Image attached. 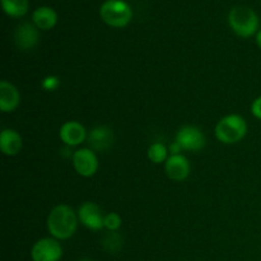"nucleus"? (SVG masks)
<instances>
[{"label":"nucleus","instance_id":"dca6fc26","mask_svg":"<svg viewBox=\"0 0 261 261\" xmlns=\"http://www.w3.org/2000/svg\"><path fill=\"white\" fill-rule=\"evenodd\" d=\"M2 7L8 15L19 18L28 12V0H2Z\"/></svg>","mask_w":261,"mask_h":261},{"label":"nucleus","instance_id":"f3484780","mask_svg":"<svg viewBox=\"0 0 261 261\" xmlns=\"http://www.w3.org/2000/svg\"><path fill=\"white\" fill-rule=\"evenodd\" d=\"M167 154H168V149L166 148L165 144L162 143H154L149 147L148 149V158H149L150 162L153 163H162L165 161H167Z\"/></svg>","mask_w":261,"mask_h":261},{"label":"nucleus","instance_id":"aec40b11","mask_svg":"<svg viewBox=\"0 0 261 261\" xmlns=\"http://www.w3.org/2000/svg\"><path fill=\"white\" fill-rule=\"evenodd\" d=\"M59 86H60V81L56 76H47L42 82V87L47 91H55Z\"/></svg>","mask_w":261,"mask_h":261},{"label":"nucleus","instance_id":"7ed1b4c3","mask_svg":"<svg viewBox=\"0 0 261 261\" xmlns=\"http://www.w3.org/2000/svg\"><path fill=\"white\" fill-rule=\"evenodd\" d=\"M247 124L240 115H228L223 117L216 126V137L224 144H234L245 138Z\"/></svg>","mask_w":261,"mask_h":261},{"label":"nucleus","instance_id":"a211bd4d","mask_svg":"<svg viewBox=\"0 0 261 261\" xmlns=\"http://www.w3.org/2000/svg\"><path fill=\"white\" fill-rule=\"evenodd\" d=\"M121 236H120L119 233H116V232H109V233L103 237V247L107 251H117V250L121 247Z\"/></svg>","mask_w":261,"mask_h":261},{"label":"nucleus","instance_id":"1a4fd4ad","mask_svg":"<svg viewBox=\"0 0 261 261\" xmlns=\"http://www.w3.org/2000/svg\"><path fill=\"white\" fill-rule=\"evenodd\" d=\"M60 139L68 147H75L82 144L87 139L88 134L86 132V127L78 121H68L60 127Z\"/></svg>","mask_w":261,"mask_h":261},{"label":"nucleus","instance_id":"6e6552de","mask_svg":"<svg viewBox=\"0 0 261 261\" xmlns=\"http://www.w3.org/2000/svg\"><path fill=\"white\" fill-rule=\"evenodd\" d=\"M176 142L181 145L184 150H200L205 145V138L200 129L196 126H184L178 130L176 135Z\"/></svg>","mask_w":261,"mask_h":261},{"label":"nucleus","instance_id":"20e7f679","mask_svg":"<svg viewBox=\"0 0 261 261\" xmlns=\"http://www.w3.org/2000/svg\"><path fill=\"white\" fill-rule=\"evenodd\" d=\"M99 15L106 24L121 28L129 24L133 18V10L124 0H106L99 8Z\"/></svg>","mask_w":261,"mask_h":261},{"label":"nucleus","instance_id":"9d476101","mask_svg":"<svg viewBox=\"0 0 261 261\" xmlns=\"http://www.w3.org/2000/svg\"><path fill=\"white\" fill-rule=\"evenodd\" d=\"M14 41L18 48L23 51L32 50L38 42V31L36 25L24 22L17 27L14 32Z\"/></svg>","mask_w":261,"mask_h":261},{"label":"nucleus","instance_id":"0eeeda50","mask_svg":"<svg viewBox=\"0 0 261 261\" xmlns=\"http://www.w3.org/2000/svg\"><path fill=\"white\" fill-rule=\"evenodd\" d=\"M78 218L81 223L92 231H98L105 227V216L102 209L96 203L86 201L81 205L78 211Z\"/></svg>","mask_w":261,"mask_h":261},{"label":"nucleus","instance_id":"b1692460","mask_svg":"<svg viewBox=\"0 0 261 261\" xmlns=\"http://www.w3.org/2000/svg\"><path fill=\"white\" fill-rule=\"evenodd\" d=\"M79 261H89L88 259H82V260H79Z\"/></svg>","mask_w":261,"mask_h":261},{"label":"nucleus","instance_id":"2eb2a0df","mask_svg":"<svg viewBox=\"0 0 261 261\" xmlns=\"http://www.w3.org/2000/svg\"><path fill=\"white\" fill-rule=\"evenodd\" d=\"M33 24L40 30H51L58 22V14L50 7H40L32 14Z\"/></svg>","mask_w":261,"mask_h":261},{"label":"nucleus","instance_id":"ddd939ff","mask_svg":"<svg viewBox=\"0 0 261 261\" xmlns=\"http://www.w3.org/2000/svg\"><path fill=\"white\" fill-rule=\"evenodd\" d=\"M20 96L18 89L8 81L0 82V110L12 112L19 106Z\"/></svg>","mask_w":261,"mask_h":261},{"label":"nucleus","instance_id":"5701e85b","mask_svg":"<svg viewBox=\"0 0 261 261\" xmlns=\"http://www.w3.org/2000/svg\"><path fill=\"white\" fill-rule=\"evenodd\" d=\"M256 43H257V46L261 48V30L256 33Z\"/></svg>","mask_w":261,"mask_h":261},{"label":"nucleus","instance_id":"423d86ee","mask_svg":"<svg viewBox=\"0 0 261 261\" xmlns=\"http://www.w3.org/2000/svg\"><path fill=\"white\" fill-rule=\"evenodd\" d=\"M73 166L76 172L83 177H91L97 172L98 160L96 153L89 148H82L73 153Z\"/></svg>","mask_w":261,"mask_h":261},{"label":"nucleus","instance_id":"f03ea898","mask_svg":"<svg viewBox=\"0 0 261 261\" xmlns=\"http://www.w3.org/2000/svg\"><path fill=\"white\" fill-rule=\"evenodd\" d=\"M228 22L233 32L241 37H251L259 32V18L251 8L234 7L229 12Z\"/></svg>","mask_w":261,"mask_h":261},{"label":"nucleus","instance_id":"4be33fe9","mask_svg":"<svg viewBox=\"0 0 261 261\" xmlns=\"http://www.w3.org/2000/svg\"><path fill=\"white\" fill-rule=\"evenodd\" d=\"M181 150H182V148H181V145L178 144L177 142H175V143H173V144H171L170 152L172 153V155L173 154H180Z\"/></svg>","mask_w":261,"mask_h":261},{"label":"nucleus","instance_id":"39448f33","mask_svg":"<svg viewBox=\"0 0 261 261\" xmlns=\"http://www.w3.org/2000/svg\"><path fill=\"white\" fill-rule=\"evenodd\" d=\"M61 256L63 249L55 239L38 240L31 250V257L33 261H59Z\"/></svg>","mask_w":261,"mask_h":261},{"label":"nucleus","instance_id":"9b49d317","mask_svg":"<svg viewBox=\"0 0 261 261\" xmlns=\"http://www.w3.org/2000/svg\"><path fill=\"white\" fill-rule=\"evenodd\" d=\"M87 142H88L89 147L92 150H106L114 143V133L109 126L105 125H99V126L93 127L89 132L88 137H87Z\"/></svg>","mask_w":261,"mask_h":261},{"label":"nucleus","instance_id":"412c9836","mask_svg":"<svg viewBox=\"0 0 261 261\" xmlns=\"http://www.w3.org/2000/svg\"><path fill=\"white\" fill-rule=\"evenodd\" d=\"M251 112L256 119L261 120V96L257 97L251 105Z\"/></svg>","mask_w":261,"mask_h":261},{"label":"nucleus","instance_id":"f8f14e48","mask_svg":"<svg viewBox=\"0 0 261 261\" xmlns=\"http://www.w3.org/2000/svg\"><path fill=\"white\" fill-rule=\"evenodd\" d=\"M166 173L173 181H184L190 173V165L185 155L173 154L166 161Z\"/></svg>","mask_w":261,"mask_h":261},{"label":"nucleus","instance_id":"6ab92c4d","mask_svg":"<svg viewBox=\"0 0 261 261\" xmlns=\"http://www.w3.org/2000/svg\"><path fill=\"white\" fill-rule=\"evenodd\" d=\"M121 217L117 213H109L107 216H105V228L109 229L110 232H116L121 227Z\"/></svg>","mask_w":261,"mask_h":261},{"label":"nucleus","instance_id":"f257e3e1","mask_svg":"<svg viewBox=\"0 0 261 261\" xmlns=\"http://www.w3.org/2000/svg\"><path fill=\"white\" fill-rule=\"evenodd\" d=\"M78 216L68 205L55 206L47 217V229L56 240H68L75 233L78 227Z\"/></svg>","mask_w":261,"mask_h":261},{"label":"nucleus","instance_id":"4468645a","mask_svg":"<svg viewBox=\"0 0 261 261\" xmlns=\"http://www.w3.org/2000/svg\"><path fill=\"white\" fill-rule=\"evenodd\" d=\"M22 138L15 130L5 129L0 134V149L5 155H17L22 149Z\"/></svg>","mask_w":261,"mask_h":261}]
</instances>
